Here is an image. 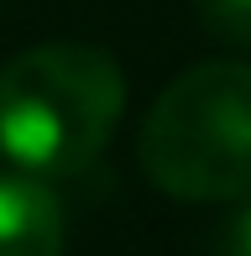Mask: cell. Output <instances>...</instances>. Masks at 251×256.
I'll return each instance as SVG.
<instances>
[{
    "label": "cell",
    "mask_w": 251,
    "mask_h": 256,
    "mask_svg": "<svg viewBox=\"0 0 251 256\" xmlns=\"http://www.w3.org/2000/svg\"><path fill=\"white\" fill-rule=\"evenodd\" d=\"M126 110V74L100 42H42L0 68V152L32 178L94 168Z\"/></svg>",
    "instance_id": "obj_1"
},
{
    "label": "cell",
    "mask_w": 251,
    "mask_h": 256,
    "mask_svg": "<svg viewBox=\"0 0 251 256\" xmlns=\"http://www.w3.org/2000/svg\"><path fill=\"white\" fill-rule=\"evenodd\" d=\"M136 157L152 188L188 204L251 199V63H199L146 110Z\"/></svg>",
    "instance_id": "obj_2"
},
{
    "label": "cell",
    "mask_w": 251,
    "mask_h": 256,
    "mask_svg": "<svg viewBox=\"0 0 251 256\" xmlns=\"http://www.w3.org/2000/svg\"><path fill=\"white\" fill-rule=\"evenodd\" d=\"M0 256H63V204L48 178L0 172Z\"/></svg>",
    "instance_id": "obj_3"
},
{
    "label": "cell",
    "mask_w": 251,
    "mask_h": 256,
    "mask_svg": "<svg viewBox=\"0 0 251 256\" xmlns=\"http://www.w3.org/2000/svg\"><path fill=\"white\" fill-rule=\"evenodd\" d=\"M199 26L225 48H251V0H194Z\"/></svg>",
    "instance_id": "obj_4"
},
{
    "label": "cell",
    "mask_w": 251,
    "mask_h": 256,
    "mask_svg": "<svg viewBox=\"0 0 251 256\" xmlns=\"http://www.w3.org/2000/svg\"><path fill=\"white\" fill-rule=\"evenodd\" d=\"M214 256H251V199L214 230Z\"/></svg>",
    "instance_id": "obj_5"
}]
</instances>
